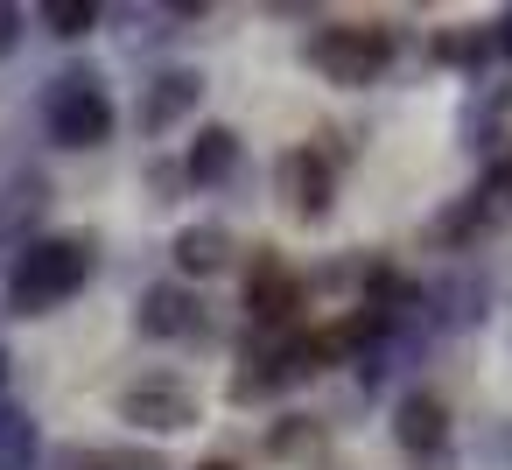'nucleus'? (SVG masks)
<instances>
[{"label":"nucleus","instance_id":"nucleus-1","mask_svg":"<svg viewBox=\"0 0 512 470\" xmlns=\"http://www.w3.org/2000/svg\"><path fill=\"white\" fill-rule=\"evenodd\" d=\"M85 274H92V260H85V239H36L22 260H15V309L22 316H43V309H57L64 295H78L85 288Z\"/></svg>","mask_w":512,"mask_h":470},{"label":"nucleus","instance_id":"nucleus-2","mask_svg":"<svg viewBox=\"0 0 512 470\" xmlns=\"http://www.w3.org/2000/svg\"><path fill=\"white\" fill-rule=\"evenodd\" d=\"M309 64L330 78V85H372L386 64H393V36L379 22H344V29H323L309 43Z\"/></svg>","mask_w":512,"mask_h":470},{"label":"nucleus","instance_id":"nucleus-3","mask_svg":"<svg viewBox=\"0 0 512 470\" xmlns=\"http://www.w3.org/2000/svg\"><path fill=\"white\" fill-rule=\"evenodd\" d=\"M50 134H57L64 148H99V141L113 134V106H106V92H99L92 71L57 78V92H50Z\"/></svg>","mask_w":512,"mask_h":470},{"label":"nucleus","instance_id":"nucleus-4","mask_svg":"<svg viewBox=\"0 0 512 470\" xmlns=\"http://www.w3.org/2000/svg\"><path fill=\"white\" fill-rule=\"evenodd\" d=\"M120 414L141 421V428H190L197 421V393L176 386V379H134L120 393Z\"/></svg>","mask_w":512,"mask_h":470},{"label":"nucleus","instance_id":"nucleus-5","mask_svg":"<svg viewBox=\"0 0 512 470\" xmlns=\"http://www.w3.org/2000/svg\"><path fill=\"white\" fill-rule=\"evenodd\" d=\"M246 309H253V323L281 330V323H295V316H302V281H295L281 260H260V267H253V281H246Z\"/></svg>","mask_w":512,"mask_h":470},{"label":"nucleus","instance_id":"nucleus-6","mask_svg":"<svg viewBox=\"0 0 512 470\" xmlns=\"http://www.w3.org/2000/svg\"><path fill=\"white\" fill-rule=\"evenodd\" d=\"M281 204H295V218H323L330 211V162L316 148L281 155Z\"/></svg>","mask_w":512,"mask_h":470},{"label":"nucleus","instance_id":"nucleus-7","mask_svg":"<svg viewBox=\"0 0 512 470\" xmlns=\"http://www.w3.org/2000/svg\"><path fill=\"white\" fill-rule=\"evenodd\" d=\"M393 435H400V449L435 456V449L449 442V407H442L435 393H407V400L393 407Z\"/></svg>","mask_w":512,"mask_h":470},{"label":"nucleus","instance_id":"nucleus-8","mask_svg":"<svg viewBox=\"0 0 512 470\" xmlns=\"http://www.w3.org/2000/svg\"><path fill=\"white\" fill-rule=\"evenodd\" d=\"M141 330L148 337H183V330H197V302L183 288H148L141 295Z\"/></svg>","mask_w":512,"mask_h":470},{"label":"nucleus","instance_id":"nucleus-9","mask_svg":"<svg viewBox=\"0 0 512 470\" xmlns=\"http://www.w3.org/2000/svg\"><path fill=\"white\" fill-rule=\"evenodd\" d=\"M225 253H232V239H225L218 225H190V232H176V267H183V274H218Z\"/></svg>","mask_w":512,"mask_h":470},{"label":"nucleus","instance_id":"nucleus-10","mask_svg":"<svg viewBox=\"0 0 512 470\" xmlns=\"http://www.w3.org/2000/svg\"><path fill=\"white\" fill-rule=\"evenodd\" d=\"M232 162H239L232 127H204V134H197V148H190V176H197V183H218Z\"/></svg>","mask_w":512,"mask_h":470},{"label":"nucleus","instance_id":"nucleus-11","mask_svg":"<svg viewBox=\"0 0 512 470\" xmlns=\"http://www.w3.org/2000/svg\"><path fill=\"white\" fill-rule=\"evenodd\" d=\"M197 106V71H176V78H162L155 85V99H148V127L162 134L169 127V113H190Z\"/></svg>","mask_w":512,"mask_h":470},{"label":"nucleus","instance_id":"nucleus-12","mask_svg":"<svg viewBox=\"0 0 512 470\" xmlns=\"http://www.w3.org/2000/svg\"><path fill=\"white\" fill-rule=\"evenodd\" d=\"M36 456V428L22 414H0V470H29Z\"/></svg>","mask_w":512,"mask_h":470},{"label":"nucleus","instance_id":"nucleus-13","mask_svg":"<svg viewBox=\"0 0 512 470\" xmlns=\"http://www.w3.org/2000/svg\"><path fill=\"white\" fill-rule=\"evenodd\" d=\"M99 22V8H85V0H57V8H50V29L57 36H85Z\"/></svg>","mask_w":512,"mask_h":470},{"label":"nucleus","instance_id":"nucleus-14","mask_svg":"<svg viewBox=\"0 0 512 470\" xmlns=\"http://www.w3.org/2000/svg\"><path fill=\"white\" fill-rule=\"evenodd\" d=\"M15 50V8H0V57Z\"/></svg>","mask_w":512,"mask_h":470},{"label":"nucleus","instance_id":"nucleus-15","mask_svg":"<svg viewBox=\"0 0 512 470\" xmlns=\"http://www.w3.org/2000/svg\"><path fill=\"white\" fill-rule=\"evenodd\" d=\"M498 43H505V50H512V15H505V22H498Z\"/></svg>","mask_w":512,"mask_h":470},{"label":"nucleus","instance_id":"nucleus-16","mask_svg":"<svg viewBox=\"0 0 512 470\" xmlns=\"http://www.w3.org/2000/svg\"><path fill=\"white\" fill-rule=\"evenodd\" d=\"M197 470H239V463H225V456H211V463H197Z\"/></svg>","mask_w":512,"mask_h":470},{"label":"nucleus","instance_id":"nucleus-17","mask_svg":"<svg viewBox=\"0 0 512 470\" xmlns=\"http://www.w3.org/2000/svg\"><path fill=\"white\" fill-rule=\"evenodd\" d=\"M0 379H8V358H0Z\"/></svg>","mask_w":512,"mask_h":470}]
</instances>
